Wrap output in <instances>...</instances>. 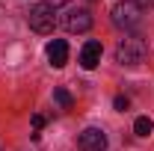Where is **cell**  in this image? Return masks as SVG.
I'll list each match as a JSON object with an SVG mask.
<instances>
[{
    "mask_svg": "<svg viewBox=\"0 0 154 151\" xmlns=\"http://www.w3.org/2000/svg\"><path fill=\"white\" fill-rule=\"evenodd\" d=\"M136 6H139V9H151L154 0H136Z\"/></svg>",
    "mask_w": 154,
    "mask_h": 151,
    "instance_id": "cell-13",
    "label": "cell"
},
{
    "mask_svg": "<svg viewBox=\"0 0 154 151\" xmlns=\"http://www.w3.org/2000/svg\"><path fill=\"white\" fill-rule=\"evenodd\" d=\"M151 131H154V125H151L148 116H139V119L134 122V133H136V136H148Z\"/></svg>",
    "mask_w": 154,
    "mask_h": 151,
    "instance_id": "cell-9",
    "label": "cell"
},
{
    "mask_svg": "<svg viewBox=\"0 0 154 151\" xmlns=\"http://www.w3.org/2000/svg\"><path fill=\"white\" fill-rule=\"evenodd\" d=\"M54 101H57L59 110H71V107H74V98H71V92H68L65 86H57V89H54Z\"/></svg>",
    "mask_w": 154,
    "mask_h": 151,
    "instance_id": "cell-8",
    "label": "cell"
},
{
    "mask_svg": "<svg viewBox=\"0 0 154 151\" xmlns=\"http://www.w3.org/2000/svg\"><path fill=\"white\" fill-rule=\"evenodd\" d=\"M113 107H116V110H119V113H125V110H128V107H131V101H128V98H125V95H116V101H113Z\"/></svg>",
    "mask_w": 154,
    "mask_h": 151,
    "instance_id": "cell-10",
    "label": "cell"
},
{
    "mask_svg": "<svg viewBox=\"0 0 154 151\" xmlns=\"http://www.w3.org/2000/svg\"><path fill=\"white\" fill-rule=\"evenodd\" d=\"M27 18H30V27H33L36 33H42V36L54 33V27H57V18H54V9H51L48 3H38V6H33Z\"/></svg>",
    "mask_w": 154,
    "mask_h": 151,
    "instance_id": "cell-3",
    "label": "cell"
},
{
    "mask_svg": "<svg viewBox=\"0 0 154 151\" xmlns=\"http://www.w3.org/2000/svg\"><path fill=\"white\" fill-rule=\"evenodd\" d=\"M62 27H65L68 33H89V30H92V15H89V9H68V12L62 15Z\"/></svg>",
    "mask_w": 154,
    "mask_h": 151,
    "instance_id": "cell-4",
    "label": "cell"
},
{
    "mask_svg": "<svg viewBox=\"0 0 154 151\" xmlns=\"http://www.w3.org/2000/svg\"><path fill=\"white\" fill-rule=\"evenodd\" d=\"M142 21V9L136 6V0H125L113 6V24L119 30H136Z\"/></svg>",
    "mask_w": 154,
    "mask_h": 151,
    "instance_id": "cell-2",
    "label": "cell"
},
{
    "mask_svg": "<svg viewBox=\"0 0 154 151\" xmlns=\"http://www.w3.org/2000/svg\"><path fill=\"white\" fill-rule=\"evenodd\" d=\"M33 128H36V131H42V128H45V116H33Z\"/></svg>",
    "mask_w": 154,
    "mask_h": 151,
    "instance_id": "cell-11",
    "label": "cell"
},
{
    "mask_svg": "<svg viewBox=\"0 0 154 151\" xmlns=\"http://www.w3.org/2000/svg\"><path fill=\"white\" fill-rule=\"evenodd\" d=\"M101 54H104L101 42H95V39H89V42L83 45V51H80V65H83L86 71H92V68H98V62H101Z\"/></svg>",
    "mask_w": 154,
    "mask_h": 151,
    "instance_id": "cell-6",
    "label": "cell"
},
{
    "mask_svg": "<svg viewBox=\"0 0 154 151\" xmlns=\"http://www.w3.org/2000/svg\"><path fill=\"white\" fill-rule=\"evenodd\" d=\"M48 59H51L54 68H62V65L68 62V45H65L62 39H54V42L48 45Z\"/></svg>",
    "mask_w": 154,
    "mask_h": 151,
    "instance_id": "cell-7",
    "label": "cell"
},
{
    "mask_svg": "<svg viewBox=\"0 0 154 151\" xmlns=\"http://www.w3.org/2000/svg\"><path fill=\"white\" fill-rule=\"evenodd\" d=\"M51 9H59V6H65V3H71V0H45Z\"/></svg>",
    "mask_w": 154,
    "mask_h": 151,
    "instance_id": "cell-12",
    "label": "cell"
},
{
    "mask_svg": "<svg viewBox=\"0 0 154 151\" xmlns=\"http://www.w3.org/2000/svg\"><path fill=\"white\" fill-rule=\"evenodd\" d=\"M77 145H80V151H104L107 148V133L101 128H86L77 136Z\"/></svg>",
    "mask_w": 154,
    "mask_h": 151,
    "instance_id": "cell-5",
    "label": "cell"
},
{
    "mask_svg": "<svg viewBox=\"0 0 154 151\" xmlns=\"http://www.w3.org/2000/svg\"><path fill=\"white\" fill-rule=\"evenodd\" d=\"M145 39H139L136 33H128V36L119 42V48H116V59L122 62V65H139L142 59H145Z\"/></svg>",
    "mask_w": 154,
    "mask_h": 151,
    "instance_id": "cell-1",
    "label": "cell"
}]
</instances>
